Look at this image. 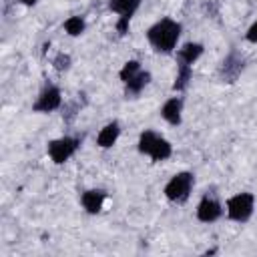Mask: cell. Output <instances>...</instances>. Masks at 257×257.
Here are the masks:
<instances>
[{
  "mask_svg": "<svg viewBox=\"0 0 257 257\" xmlns=\"http://www.w3.org/2000/svg\"><path fill=\"white\" fill-rule=\"evenodd\" d=\"M78 147H80V139H76V137H60V139L50 141L46 151H48V157L52 159V163L62 165L76 153Z\"/></svg>",
  "mask_w": 257,
  "mask_h": 257,
  "instance_id": "52a82bcc",
  "label": "cell"
},
{
  "mask_svg": "<svg viewBox=\"0 0 257 257\" xmlns=\"http://www.w3.org/2000/svg\"><path fill=\"white\" fill-rule=\"evenodd\" d=\"M193 183H195L193 173L181 171V173L173 175L171 181L165 185V197L169 201H173V203H185L189 199V195H191Z\"/></svg>",
  "mask_w": 257,
  "mask_h": 257,
  "instance_id": "277c9868",
  "label": "cell"
},
{
  "mask_svg": "<svg viewBox=\"0 0 257 257\" xmlns=\"http://www.w3.org/2000/svg\"><path fill=\"white\" fill-rule=\"evenodd\" d=\"M86 24H84V18L82 16H70L64 20V30L70 34V36H80L84 32Z\"/></svg>",
  "mask_w": 257,
  "mask_h": 257,
  "instance_id": "9a60e30c",
  "label": "cell"
},
{
  "mask_svg": "<svg viewBox=\"0 0 257 257\" xmlns=\"http://www.w3.org/2000/svg\"><path fill=\"white\" fill-rule=\"evenodd\" d=\"M255 207L253 193H237L227 201V217L235 223H245L251 219Z\"/></svg>",
  "mask_w": 257,
  "mask_h": 257,
  "instance_id": "5b68a950",
  "label": "cell"
},
{
  "mask_svg": "<svg viewBox=\"0 0 257 257\" xmlns=\"http://www.w3.org/2000/svg\"><path fill=\"white\" fill-rule=\"evenodd\" d=\"M221 215H223V207H221V203L213 195H205L199 201V205H197V219L201 223H213Z\"/></svg>",
  "mask_w": 257,
  "mask_h": 257,
  "instance_id": "30bf717a",
  "label": "cell"
},
{
  "mask_svg": "<svg viewBox=\"0 0 257 257\" xmlns=\"http://www.w3.org/2000/svg\"><path fill=\"white\" fill-rule=\"evenodd\" d=\"M104 201H106V191H104V189H88V191H84L82 197H80V203H82L84 211L90 213V215L100 213Z\"/></svg>",
  "mask_w": 257,
  "mask_h": 257,
  "instance_id": "8fae6325",
  "label": "cell"
},
{
  "mask_svg": "<svg viewBox=\"0 0 257 257\" xmlns=\"http://www.w3.org/2000/svg\"><path fill=\"white\" fill-rule=\"evenodd\" d=\"M52 64H54L56 70H68V68H70V56L64 54V52H60V54L52 60Z\"/></svg>",
  "mask_w": 257,
  "mask_h": 257,
  "instance_id": "2e32d148",
  "label": "cell"
},
{
  "mask_svg": "<svg viewBox=\"0 0 257 257\" xmlns=\"http://www.w3.org/2000/svg\"><path fill=\"white\" fill-rule=\"evenodd\" d=\"M76 112H78V106H76V102H72V104H68V106L64 108V112H62V118H64L66 122H70V120L76 116Z\"/></svg>",
  "mask_w": 257,
  "mask_h": 257,
  "instance_id": "e0dca14e",
  "label": "cell"
},
{
  "mask_svg": "<svg viewBox=\"0 0 257 257\" xmlns=\"http://www.w3.org/2000/svg\"><path fill=\"white\" fill-rule=\"evenodd\" d=\"M118 76L124 82L126 94H131V96H137L151 82V72L149 70H143L139 60H126L124 66L120 68Z\"/></svg>",
  "mask_w": 257,
  "mask_h": 257,
  "instance_id": "7a4b0ae2",
  "label": "cell"
},
{
  "mask_svg": "<svg viewBox=\"0 0 257 257\" xmlns=\"http://www.w3.org/2000/svg\"><path fill=\"white\" fill-rule=\"evenodd\" d=\"M139 151L151 157L153 161H167L173 153V147L167 139H163L155 131H145L139 137Z\"/></svg>",
  "mask_w": 257,
  "mask_h": 257,
  "instance_id": "3957f363",
  "label": "cell"
},
{
  "mask_svg": "<svg viewBox=\"0 0 257 257\" xmlns=\"http://www.w3.org/2000/svg\"><path fill=\"white\" fill-rule=\"evenodd\" d=\"M181 36V24L173 18H161L147 30V40L155 52L171 54Z\"/></svg>",
  "mask_w": 257,
  "mask_h": 257,
  "instance_id": "6da1fadb",
  "label": "cell"
},
{
  "mask_svg": "<svg viewBox=\"0 0 257 257\" xmlns=\"http://www.w3.org/2000/svg\"><path fill=\"white\" fill-rule=\"evenodd\" d=\"M243 68H245V58H243L237 50H231V52L225 56L219 74H221L223 82H235V80L239 78V74L243 72Z\"/></svg>",
  "mask_w": 257,
  "mask_h": 257,
  "instance_id": "9c48e42d",
  "label": "cell"
},
{
  "mask_svg": "<svg viewBox=\"0 0 257 257\" xmlns=\"http://www.w3.org/2000/svg\"><path fill=\"white\" fill-rule=\"evenodd\" d=\"M118 135H120V124L116 120H112V122H108L100 128V133L96 135V145L100 149H110L116 143Z\"/></svg>",
  "mask_w": 257,
  "mask_h": 257,
  "instance_id": "5bb4252c",
  "label": "cell"
},
{
  "mask_svg": "<svg viewBox=\"0 0 257 257\" xmlns=\"http://www.w3.org/2000/svg\"><path fill=\"white\" fill-rule=\"evenodd\" d=\"M203 54V44L199 42H187L177 50V66H191L193 62Z\"/></svg>",
  "mask_w": 257,
  "mask_h": 257,
  "instance_id": "7c38bea8",
  "label": "cell"
},
{
  "mask_svg": "<svg viewBox=\"0 0 257 257\" xmlns=\"http://www.w3.org/2000/svg\"><path fill=\"white\" fill-rule=\"evenodd\" d=\"M60 102H62V96H60L58 86L46 84L42 88V92L38 94L36 102L32 104V110L34 112H52V110H56L60 106Z\"/></svg>",
  "mask_w": 257,
  "mask_h": 257,
  "instance_id": "ba28073f",
  "label": "cell"
},
{
  "mask_svg": "<svg viewBox=\"0 0 257 257\" xmlns=\"http://www.w3.org/2000/svg\"><path fill=\"white\" fill-rule=\"evenodd\" d=\"M245 38L249 40V42H253V44H257V20L249 26V30H247V34H245Z\"/></svg>",
  "mask_w": 257,
  "mask_h": 257,
  "instance_id": "ac0fdd59",
  "label": "cell"
},
{
  "mask_svg": "<svg viewBox=\"0 0 257 257\" xmlns=\"http://www.w3.org/2000/svg\"><path fill=\"white\" fill-rule=\"evenodd\" d=\"M18 2H20V4H24V6H34L38 0H18Z\"/></svg>",
  "mask_w": 257,
  "mask_h": 257,
  "instance_id": "d6986e66",
  "label": "cell"
},
{
  "mask_svg": "<svg viewBox=\"0 0 257 257\" xmlns=\"http://www.w3.org/2000/svg\"><path fill=\"white\" fill-rule=\"evenodd\" d=\"M143 0H108V10L118 14V20H116V32L120 36H124L128 32V24H131V18L135 16V12L139 10Z\"/></svg>",
  "mask_w": 257,
  "mask_h": 257,
  "instance_id": "8992f818",
  "label": "cell"
},
{
  "mask_svg": "<svg viewBox=\"0 0 257 257\" xmlns=\"http://www.w3.org/2000/svg\"><path fill=\"white\" fill-rule=\"evenodd\" d=\"M181 112H183V100H181L179 96L169 98V100L163 104V108H161V116H163L169 124H173V126H179V124H181Z\"/></svg>",
  "mask_w": 257,
  "mask_h": 257,
  "instance_id": "4fadbf2b",
  "label": "cell"
}]
</instances>
